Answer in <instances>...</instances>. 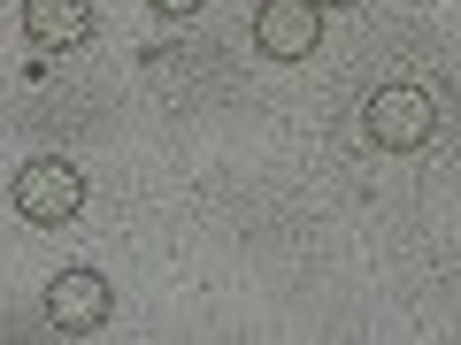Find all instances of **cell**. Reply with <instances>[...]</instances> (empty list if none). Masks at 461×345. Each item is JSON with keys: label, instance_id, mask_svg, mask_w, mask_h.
Segmentation results:
<instances>
[{"label": "cell", "instance_id": "1", "mask_svg": "<svg viewBox=\"0 0 461 345\" xmlns=\"http://www.w3.org/2000/svg\"><path fill=\"white\" fill-rule=\"evenodd\" d=\"M362 131L377 154H423L438 138V100L423 84H377L369 108H362Z\"/></svg>", "mask_w": 461, "mask_h": 345}, {"label": "cell", "instance_id": "2", "mask_svg": "<svg viewBox=\"0 0 461 345\" xmlns=\"http://www.w3.org/2000/svg\"><path fill=\"white\" fill-rule=\"evenodd\" d=\"M85 199H93V192H85V169L62 162V154H39V162L16 169V215H23V223H39V230L77 223Z\"/></svg>", "mask_w": 461, "mask_h": 345}, {"label": "cell", "instance_id": "3", "mask_svg": "<svg viewBox=\"0 0 461 345\" xmlns=\"http://www.w3.org/2000/svg\"><path fill=\"white\" fill-rule=\"evenodd\" d=\"M108 314H115V292L100 269H62L47 284V330H62V338H100Z\"/></svg>", "mask_w": 461, "mask_h": 345}, {"label": "cell", "instance_id": "4", "mask_svg": "<svg viewBox=\"0 0 461 345\" xmlns=\"http://www.w3.org/2000/svg\"><path fill=\"white\" fill-rule=\"evenodd\" d=\"M254 47L269 62H308L323 47V8L315 0H262L254 8Z\"/></svg>", "mask_w": 461, "mask_h": 345}, {"label": "cell", "instance_id": "5", "mask_svg": "<svg viewBox=\"0 0 461 345\" xmlns=\"http://www.w3.org/2000/svg\"><path fill=\"white\" fill-rule=\"evenodd\" d=\"M23 39L39 54H69L93 39V0H23Z\"/></svg>", "mask_w": 461, "mask_h": 345}, {"label": "cell", "instance_id": "6", "mask_svg": "<svg viewBox=\"0 0 461 345\" xmlns=\"http://www.w3.org/2000/svg\"><path fill=\"white\" fill-rule=\"evenodd\" d=\"M154 16H200V8H208V0H147Z\"/></svg>", "mask_w": 461, "mask_h": 345}, {"label": "cell", "instance_id": "7", "mask_svg": "<svg viewBox=\"0 0 461 345\" xmlns=\"http://www.w3.org/2000/svg\"><path fill=\"white\" fill-rule=\"evenodd\" d=\"M315 8H354V0H315Z\"/></svg>", "mask_w": 461, "mask_h": 345}]
</instances>
